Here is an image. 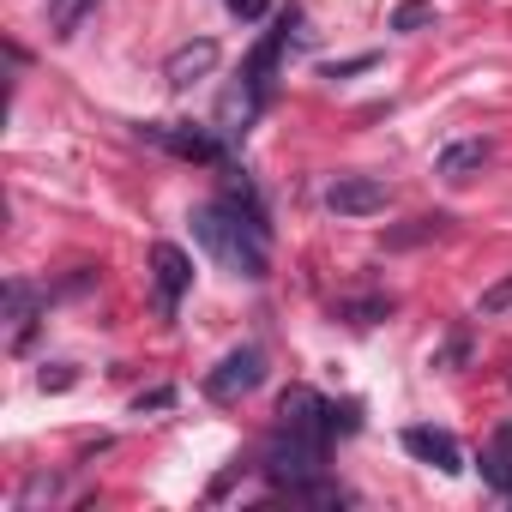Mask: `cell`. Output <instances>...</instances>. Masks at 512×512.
Returning <instances> with one entry per match:
<instances>
[{
  "mask_svg": "<svg viewBox=\"0 0 512 512\" xmlns=\"http://www.w3.org/2000/svg\"><path fill=\"white\" fill-rule=\"evenodd\" d=\"M151 272H157V308L175 314V302H181L187 284H193V260H187L175 241H157V247H151Z\"/></svg>",
  "mask_w": 512,
  "mask_h": 512,
  "instance_id": "obj_5",
  "label": "cell"
},
{
  "mask_svg": "<svg viewBox=\"0 0 512 512\" xmlns=\"http://www.w3.org/2000/svg\"><path fill=\"white\" fill-rule=\"evenodd\" d=\"M266 235H272V229H260L253 217H241V211H235V205H223V199H211V205H199V211H193V241L211 253L223 272L253 278V284L272 272Z\"/></svg>",
  "mask_w": 512,
  "mask_h": 512,
  "instance_id": "obj_1",
  "label": "cell"
},
{
  "mask_svg": "<svg viewBox=\"0 0 512 512\" xmlns=\"http://www.w3.org/2000/svg\"><path fill=\"white\" fill-rule=\"evenodd\" d=\"M260 380H266V356L253 350V344H241V350H229V356L211 368L205 392H211L217 404H235V398H247V392H260Z\"/></svg>",
  "mask_w": 512,
  "mask_h": 512,
  "instance_id": "obj_3",
  "label": "cell"
},
{
  "mask_svg": "<svg viewBox=\"0 0 512 512\" xmlns=\"http://www.w3.org/2000/svg\"><path fill=\"white\" fill-rule=\"evenodd\" d=\"M260 103H266V85L241 67V79H229V85H223V97H217V121H211V127H217V139H223V145H241V139H247V127L260 121Z\"/></svg>",
  "mask_w": 512,
  "mask_h": 512,
  "instance_id": "obj_2",
  "label": "cell"
},
{
  "mask_svg": "<svg viewBox=\"0 0 512 512\" xmlns=\"http://www.w3.org/2000/svg\"><path fill=\"white\" fill-rule=\"evenodd\" d=\"M482 470H488V482H494V488H506V494H512V428H500V440L482 452Z\"/></svg>",
  "mask_w": 512,
  "mask_h": 512,
  "instance_id": "obj_14",
  "label": "cell"
},
{
  "mask_svg": "<svg viewBox=\"0 0 512 512\" xmlns=\"http://www.w3.org/2000/svg\"><path fill=\"white\" fill-rule=\"evenodd\" d=\"M356 428H362V404H356V398L332 404V434H356Z\"/></svg>",
  "mask_w": 512,
  "mask_h": 512,
  "instance_id": "obj_19",
  "label": "cell"
},
{
  "mask_svg": "<svg viewBox=\"0 0 512 512\" xmlns=\"http://www.w3.org/2000/svg\"><path fill=\"white\" fill-rule=\"evenodd\" d=\"M392 314V296H362V302H338V320H350V326H374V320H386Z\"/></svg>",
  "mask_w": 512,
  "mask_h": 512,
  "instance_id": "obj_15",
  "label": "cell"
},
{
  "mask_svg": "<svg viewBox=\"0 0 512 512\" xmlns=\"http://www.w3.org/2000/svg\"><path fill=\"white\" fill-rule=\"evenodd\" d=\"M326 211H338V217H374V211H386V181H374V175H338L326 187Z\"/></svg>",
  "mask_w": 512,
  "mask_h": 512,
  "instance_id": "obj_4",
  "label": "cell"
},
{
  "mask_svg": "<svg viewBox=\"0 0 512 512\" xmlns=\"http://www.w3.org/2000/svg\"><path fill=\"white\" fill-rule=\"evenodd\" d=\"M278 428H296V434H320V440H332V404H326L320 392H308V386H290L284 404H278Z\"/></svg>",
  "mask_w": 512,
  "mask_h": 512,
  "instance_id": "obj_6",
  "label": "cell"
},
{
  "mask_svg": "<svg viewBox=\"0 0 512 512\" xmlns=\"http://www.w3.org/2000/svg\"><path fill=\"white\" fill-rule=\"evenodd\" d=\"M223 7H229L235 19H247V25H253V19H266V13H272V0H223Z\"/></svg>",
  "mask_w": 512,
  "mask_h": 512,
  "instance_id": "obj_21",
  "label": "cell"
},
{
  "mask_svg": "<svg viewBox=\"0 0 512 512\" xmlns=\"http://www.w3.org/2000/svg\"><path fill=\"white\" fill-rule=\"evenodd\" d=\"M73 380H79V374H73L67 362H55V368H43V374H37V386H43V392H67Z\"/></svg>",
  "mask_w": 512,
  "mask_h": 512,
  "instance_id": "obj_20",
  "label": "cell"
},
{
  "mask_svg": "<svg viewBox=\"0 0 512 512\" xmlns=\"http://www.w3.org/2000/svg\"><path fill=\"white\" fill-rule=\"evenodd\" d=\"M211 73H217V43H211V37L181 43V49L169 55V67H163L169 91H193V85H199V79H211Z\"/></svg>",
  "mask_w": 512,
  "mask_h": 512,
  "instance_id": "obj_7",
  "label": "cell"
},
{
  "mask_svg": "<svg viewBox=\"0 0 512 512\" xmlns=\"http://www.w3.org/2000/svg\"><path fill=\"white\" fill-rule=\"evenodd\" d=\"M440 229H446V217L434 211V217H416L410 229H392V235H386V247H410V241H428V235H440Z\"/></svg>",
  "mask_w": 512,
  "mask_h": 512,
  "instance_id": "obj_16",
  "label": "cell"
},
{
  "mask_svg": "<svg viewBox=\"0 0 512 512\" xmlns=\"http://www.w3.org/2000/svg\"><path fill=\"white\" fill-rule=\"evenodd\" d=\"M7 320H13V350H25V338L37 326V290L31 284H7Z\"/></svg>",
  "mask_w": 512,
  "mask_h": 512,
  "instance_id": "obj_11",
  "label": "cell"
},
{
  "mask_svg": "<svg viewBox=\"0 0 512 512\" xmlns=\"http://www.w3.org/2000/svg\"><path fill=\"white\" fill-rule=\"evenodd\" d=\"M422 25H434V7H428V0H404V7L392 13V31H422Z\"/></svg>",
  "mask_w": 512,
  "mask_h": 512,
  "instance_id": "obj_18",
  "label": "cell"
},
{
  "mask_svg": "<svg viewBox=\"0 0 512 512\" xmlns=\"http://www.w3.org/2000/svg\"><path fill=\"white\" fill-rule=\"evenodd\" d=\"M223 205H235L241 217H253L260 229H272V217H266V205H260V193H253V181H247V175H241V181H235V175L223 181Z\"/></svg>",
  "mask_w": 512,
  "mask_h": 512,
  "instance_id": "obj_13",
  "label": "cell"
},
{
  "mask_svg": "<svg viewBox=\"0 0 512 512\" xmlns=\"http://www.w3.org/2000/svg\"><path fill=\"white\" fill-rule=\"evenodd\" d=\"M175 404V392L169 386H157V392H139V410H169Z\"/></svg>",
  "mask_w": 512,
  "mask_h": 512,
  "instance_id": "obj_24",
  "label": "cell"
},
{
  "mask_svg": "<svg viewBox=\"0 0 512 512\" xmlns=\"http://www.w3.org/2000/svg\"><path fill=\"white\" fill-rule=\"evenodd\" d=\"M404 452L422 458V464H434L440 476H458L464 470V452H458V440L446 428H404Z\"/></svg>",
  "mask_w": 512,
  "mask_h": 512,
  "instance_id": "obj_9",
  "label": "cell"
},
{
  "mask_svg": "<svg viewBox=\"0 0 512 512\" xmlns=\"http://www.w3.org/2000/svg\"><path fill=\"white\" fill-rule=\"evenodd\" d=\"M97 13V0H49V31L67 43V37H79V25Z\"/></svg>",
  "mask_w": 512,
  "mask_h": 512,
  "instance_id": "obj_12",
  "label": "cell"
},
{
  "mask_svg": "<svg viewBox=\"0 0 512 512\" xmlns=\"http://www.w3.org/2000/svg\"><path fill=\"white\" fill-rule=\"evenodd\" d=\"M43 494H55V476H31L25 494H19V506H31V500H43Z\"/></svg>",
  "mask_w": 512,
  "mask_h": 512,
  "instance_id": "obj_23",
  "label": "cell"
},
{
  "mask_svg": "<svg viewBox=\"0 0 512 512\" xmlns=\"http://www.w3.org/2000/svg\"><path fill=\"white\" fill-rule=\"evenodd\" d=\"M506 308H512V278H500V284H488V290H482L476 320H494V314H506Z\"/></svg>",
  "mask_w": 512,
  "mask_h": 512,
  "instance_id": "obj_17",
  "label": "cell"
},
{
  "mask_svg": "<svg viewBox=\"0 0 512 512\" xmlns=\"http://www.w3.org/2000/svg\"><path fill=\"white\" fill-rule=\"evenodd\" d=\"M362 67H374V55H350V61H332V67H326V79H344V73H362Z\"/></svg>",
  "mask_w": 512,
  "mask_h": 512,
  "instance_id": "obj_22",
  "label": "cell"
},
{
  "mask_svg": "<svg viewBox=\"0 0 512 512\" xmlns=\"http://www.w3.org/2000/svg\"><path fill=\"white\" fill-rule=\"evenodd\" d=\"M145 139H151V145H163V151H175V157H193V163H211V157L223 151V139H217V133L175 127V121H151V127H145Z\"/></svg>",
  "mask_w": 512,
  "mask_h": 512,
  "instance_id": "obj_8",
  "label": "cell"
},
{
  "mask_svg": "<svg viewBox=\"0 0 512 512\" xmlns=\"http://www.w3.org/2000/svg\"><path fill=\"white\" fill-rule=\"evenodd\" d=\"M482 163H488V145H482V139H458V145H446V151L434 157V175H440V181H470Z\"/></svg>",
  "mask_w": 512,
  "mask_h": 512,
  "instance_id": "obj_10",
  "label": "cell"
}]
</instances>
